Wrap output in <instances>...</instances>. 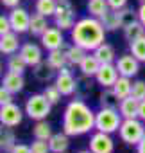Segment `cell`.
Masks as SVG:
<instances>
[{"mask_svg":"<svg viewBox=\"0 0 145 153\" xmlns=\"http://www.w3.org/2000/svg\"><path fill=\"white\" fill-rule=\"evenodd\" d=\"M2 128H4V126H2V124H0V131H2Z\"/></svg>","mask_w":145,"mask_h":153,"instance_id":"51","label":"cell"},{"mask_svg":"<svg viewBox=\"0 0 145 153\" xmlns=\"http://www.w3.org/2000/svg\"><path fill=\"white\" fill-rule=\"evenodd\" d=\"M136 153H145V137L140 140V144L136 146Z\"/></svg>","mask_w":145,"mask_h":153,"instance_id":"47","label":"cell"},{"mask_svg":"<svg viewBox=\"0 0 145 153\" xmlns=\"http://www.w3.org/2000/svg\"><path fill=\"white\" fill-rule=\"evenodd\" d=\"M141 36H145V25H143L140 20H136V22H133L131 25L124 27V38H125L129 43L134 42V40H138V38H141Z\"/></svg>","mask_w":145,"mask_h":153,"instance_id":"29","label":"cell"},{"mask_svg":"<svg viewBox=\"0 0 145 153\" xmlns=\"http://www.w3.org/2000/svg\"><path fill=\"white\" fill-rule=\"evenodd\" d=\"M54 72H56V70H54L47 61H41V63H38L36 67H32L34 79H36V81H40V83H47V81H50L52 78H56Z\"/></svg>","mask_w":145,"mask_h":153,"instance_id":"23","label":"cell"},{"mask_svg":"<svg viewBox=\"0 0 145 153\" xmlns=\"http://www.w3.org/2000/svg\"><path fill=\"white\" fill-rule=\"evenodd\" d=\"M32 153H50V146L48 140H41V139H34V142L31 144Z\"/></svg>","mask_w":145,"mask_h":153,"instance_id":"39","label":"cell"},{"mask_svg":"<svg viewBox=\"0 0 145 153\" xmlns=\"http://www.w3.org/2000/svg\"><path fill=\"white\" fill-rule=\"evenodd\" d=\"M47 63H48L54 70H61L63 67H66V65H68V59H66L64 49L48 51V54H47Z\"/></svg>","mask_w":145,"mask_h":153,"instance_id":"26","label":"cell"},{"mask_svg":"<svg viewBox=\"0 0 145 153\" xmlns=\"http://www.w3.org/2000/svg\"><path fill=\"white\" fill-rule=\"evenodd\" d=\"M99 106L100 108H118L120 106V99L115 94L113 87L111 88H102V92L99 94Z\"/></svg>","mask_w":145,"mask_h":153,"instance_id":"24","label":"cell"},{"mask_svg":"<svg viewBox=\"0 0 145 153\" xmlns=\"http://www.w3.org/2000/svg\"><path fill=\"white\" fill-rule=\"evenodd\" d=\"M56 9H57V0H36V4H34V11L47 18L54 16Z\"/></svg>","mask_w":145,"mask_h":153,"instance_id":"31","label":"cell"},{"mask_svg":"<svg viewBox=\"0 0 145 153\" xmlns=\"http://www.w3.org/2000/svg\"><path fill=\"white\" fill-rule=\"evenodd\" d=\"M2 70H4V68H2V63H0V78H2Z\"/></svg>","mask_w":145,"mask_h":153,"instance_id":"49","label":"cell"},{"mask_svg":"<svg viewBox=\"0 0 145 153\" xmlns=\"http://www.w3.org/2000/svg\"><path fill=\"white\" fill-rule=\"evenodd\" d=\"M64 153H66V151H64Z\"/></svg>","mask_w":145,"mask_h":153,"instance_id":"53","label":"cell"},{"mask_svg":"<svg viewBox=\"0 0 145 153\" xmlns=\"http://www.w3.org/2000/svg\"><path fill=\"white\" fill-rule=\"evenodd\" d=\"M48 27H50V25H48V18H47V16H43V15H40V13H36V11H34V15H31L29 33H31L32 36H41Z\"/></svg>","mask_w":145,"mask_h":153,"instance_id":"20","label":"cell"},{"mask_svg":"<svg viewBox=\"0 0 145 153\" xmlns=\"http://www.w3.org/2000/svg\"><path fill=\"white\" fill-rule=\"evenodd\" d=\"M118 135L122 139V142L129 144V146H138L140 140L145 137V123L138 117L134 119H124L118 130Z\"/></svg>","mask_w":145,"mask_h":153,"instance_id":"5","label":"cell"},{"mask_svg":"<svg viewBox=\"0 0 145 153\" xmlns=\"http://www.w3.org/2000/svg\"><path fill=\"white\" fill-rule=\"evenodd\" d=\"M2 87H6L9 92L13 94H20L23 88H25V79H23V74H18V72H6L2 76Z\"/></svg>","mask_w":145,"mask_h":153,"instance_id":"16","label":"cell"},{"mask_svg":"<svg viewBox=\"0 0 145 153\" xmlns=\"http://www.w3.org/2000/svg\"><path fill=\"white\" fill-rule=\"evenodd\" d=\"M93 54L97 56V59L104 65V63H115L116 61V52H115V49H113V45H109V43H100L95 51H93Z\"/></svg>","mask_w":145,"mask_h":153,"instance_id":"22","label":"cell"},{"mask_svg":"<svg viewBox=\"0 0 145 153\" xmlns=\"http://www.w3.org/2000/svg\"><path fill=\"white\" fill-rule=\"evenodd\" d=\"M79 153H93V151H92V149H90V148H88V149H81V151H79Z\"/></svg>","mask_w":145,"mask_h":153,"instance_id":"48","label":"cell"},{"mask_svg":"<svg viewBox=\"0 0 145 153\" xmlns=\"http://www.w3.org/2000/svg\"><path fill=\"white\" fill-rule=\"evenodd\" d=\"M9 16V22H11V29L18 34H23V33H29V24H31V15L25 7H15L11 9V13L7 15Z\"/></svg>","mask_w":145,"mask_h":153,"instance_id":"10","label":"cell"},{"mask_svg":"<svg viewBox=\"0 0 145 153\" xmlns=\"http://www.w3.org/2000/svg\"><path fill=\"white\" fill-rule=\"evenodd\" d=\"M138 105H140V101L134 99L133 96H129V97L120 101L118 112L122 114L124 119H134V117H138Z\"/></svg>","mask_w":145,"mask_h":153,"instance_id":"21","label":"cell"},{"mask_svg":"<svg viewBox=\"0 0 145 153\" xmlns=\"http://www.w3.org/2000/svg\"><path fill=\"white\" fill-rule=\"evenodd\" d=\"M115 65H116L118 74L125 76V78H134V76H138V72H140V61L131 52L118 56L116 61H115Z\"/></svg>","mask_w":145,"mask_h":153,"instance_id":"12","label":"cell"},{"mask_svg":"<svg viewBox=\"0 0 145 153\" xmlns=\"http://www.w3.org/2000/svg\"><path fill=\"white\" fill-rule=\"evenodd\" d=\"M0 56H2V52H0Z\"/></svg>","mask_w":145,"mask_h":153,"instance_id":"52","label":"cell"},{"mask_svg":"<svg viewBox=\"0 0 145 153\" xmlns=\"http://www.w3.org/2000/svg\"><path fill=\"white\" fill-rule=\"evenodd\" d=\"M20 56L23 58V61L27 63V67H36L38 63L43 61V51L40 45L32 43V42H27V43H22L20 47Z\"/></svg>","mask_w":145,"mask_h":153,"instance_id":"14","label":"cell"},{"mask_svg":"<svg viewBox=\"0 0 145 153\" xmlns=\"http://www.w3.org/2000/svg\"><path fill=\"white\" fill-rule=\"evenodd\" d=\"M11 153H32V149H31V146L18 142V144H16V146L11 149Z\"/></svg>","mask_w":145,"mask_h":153,"instance_id":"43","label":"cell"},{"mask_svg":"<svg viewBox=\"0 0 145 153\" xmlns=\"http://www.w3.org/2000/svg\"><path fill=\"white\" fill-rule=\"evenodd\" d=\"M48 146H50V153H64L70 148V135L64 131L54 133L48 139Z\"/></svg>","mask_w":145,"mask_h":153,"instance_id":"17","label":"cell"},{"mask_svg":"<svg viewBox=\"0 0 145 153\" xmlns=\"http://www.w3.org/2000/svg\"><path fill=\"white\" fill-rule=\"evenodd\" d=\"M43 94H45V97H47V99L52 103V106H54V105H57V103L61 101V96H63L56 85H50V87H47V88L43 90Z\"/></svg>","mask_w":145,"mask_h":153,"instance_id":"37","label":"cell"},{"mask_svg":"<svg viewBox=\"0 0 145 153\" xmlns=\"http://www.w3.org/2000/svg\"><path fill=\"white\" fill-rule=\"evenodd\" d=\"M18 144L16 140V135L13 131V128H6L0 131V151L2 153H11V149Z\"/></svg>","mask_w":145,"mask_h":153,"instance_id":"25","label":"cell"},{"mask_svg":"<svg viewBox=\"0 0 145 153\" xmlns=\"http://www.w3.org/2000/svg\"><path fill=\"white\" fill-rule=\"evenodd\" d=\"M52 18H54L56 27H59L61 31H72V27L77 22L75 9L70 0H57V9H56V15Z\"/></svg>","mask_w":145,"mask_h":153,"instance_id":"6","label":"cell"},{"mask_svg":"<svg viewBox=\"0 0 145 153\" xmlns=\"http://www.w3.org/2000/svg\"><path fill=\"white\" fill-rule=\"evenodd\" d=\"M18 36L20 34L15 31H9L7 34L0 36V52H2V56H11V54H16L20 51L22 42Z\"/></svg>","mask_w":145,"mask_h":153,"instance_id":"15","label":"cell"},{"mask_svg":"<svg viewBox=\"0 0 145 153\" xmlns=\"http://www.w3.org/2000/svg\"><path fill=\"white\" fill-rule=\"evenodd\" d=\"M61 128L70 137L86 135L95 130V112L84 99H72L63 112Z\"/></svg>","mask_w":145,"mask_h":153,"instance_id":"1","label":"cell"},{"mask_svg":"<svg viewBox=\"0 0 145 153\" xmlns=\"http://www.w3.org/2000/svg\"><path fill=\"white\" fill-rule=\"evenodd\" d=\"M106 29L102 22L95 16H84L75 22L70 31V38L75 45L83 47L88 52H93L100 43L106 42Z\"/></svg>","mask_w":145,"mask_h":153,"instance_id":"2","label":"cell"},{"mask_svg":"<svg viewBox=\"0 0 145 153\" xmlns=\"http://www.w3.org/2000/svg\"><path fill=\"white\" fill-rule=\"evenodd\" d=\"M88 148L93 153H113L115 151V140H113L111 133H104V131L95 130V133L90 135Z\"/></svg>","mask_w":145,"mask_h":153,"instance_id":"9","label":"cell"},{"mask_svg":"<svg viewBox=\"0 0 145 153\" xmlns=\"http://www.w3.org/2000/svg\"><path fill=\"white\" fill-rule=\"evenodd\" d=\"M129 52L140 61V63H145V36L134 40L129 43Z\"/></svg>","mask_w":145,"mask_h":153,"instance_id":"34","label":"cell"},{"mask_svg":"<svg viewBox=\"0 0 145 153\" xmlns=\"http://www.w3.org/2000/svg\"><path fill=\"white\" fill-rule=\"evenodd\" d=\"M118 15H120L122 29H124V27H127V25H131L133 22H136V20H138V11L131 9V7H124V9H120V11H118Z\"/></svg>","mask_w":145,"mask_h":153,"instance_id":"36","label":"cell"},{"mask_svg":"<svg viewBox=\"0 0 145 153\" xmlns=\"http://www.w3.org/2000/svg\"><path fill=\"white\" fill-rule=\"evenodd\" d=\"M6 67H7V70H9V72L23 74V72H25V68H27V63L23 61V58L20 56V52H16V54L7 56V63H6Z\"/></svg>","mask_w":145,"mask_h":153,"instance_id":"33","label":"cell"},{"mask_svg":"<svg viewBox=\"0 0 145 153\" xmlns=\"http://www.w3.org/2000/svg\"><path fill=\"white\" fill-rule=\"evenodd\" d=\"M100 22H102L104 29H106V31H109V33H115V31L122 29L120 15H118V11H115V9H109V11L100 18Z\"/></svg>","mask_w":145,"mask_h":153,"instance_id":"28","label":"cell"},{"mask_svg":"<svg viewBox=\"0 0 145 153\" xmlns=\"http://www.w3.org/2000/svg\"><path fill=\"white\" fill-rule=\"evenodd\" d=\"M54 85L59 88V92L63 96H74L75 94L77 78H74V74H72V70H70V65H66L61 70H57L56 78H54Z\"/></svg>","mask_w":145,"mask_h":153,"instance_id":"8","label":"cell"},{"mask_svg":"<svg viewBox=\"0 0 145 153\" xmlns=\"http://www.w3.org/2000/svg\"><path fill=\"white\" fill-rule=\"evenodd\" d=\"M23 115H25V110L20 108L15 101L0 106V124L6 128H15V126L22 124Z\"/></svg>","mask_w":145,"mask_h":153,"instance_id":"7","label":"cell"},{"mask_svg":"<svg viewBox=\"0 0 145 153\" xmlns=\"http://www.w3.org/2000/svg\"><path fill=\"white\" fill-rule=\"evenodd\" d=\"M118 76H120V74H118L115 63H104V65H100L99 72L95 74V81H97V85H100L102 88H111V87L116 83Z\"/></svg>","mask_w":145,"mask_h":153,"instance_id":"13","label":"cell"},{"mask_svg":"<svg viewBox=\"0 0 145 153\" xmlns=\"http://www.w3.org/2000/svg\"><path fill=\"white\" fill-rule=\"evenodd\" d=\"M127 2L129 0H108L109 9H115V11H120L124 7H127Z\"/></svg>","mask_w":145,"mask_h":153,"instance_id":"42","label":"cell"},{"mask_svg":"<svg viewBox=\"0 0 145 153\" xmlns=\"http://www.w3.org/2000/svg\"><path fill=\"white\" fill-rule=\"evenodd\" d=\"M93 90V83H92V78L81 74V78H77V88H75V94H79V99H84L88 94H92Z\"/></svg>","mask_w":145,"mask_h":153,"instance_id":"35","label":"cell"},{"mask_svg":"<svg viewBox=\"0 0 145 153\" xmlns=\"http://www.w3.org/2000/svg\"><path fill=\"white\" fill-rule=\"evenodd\" d=\"M41 47L48 52V51H56V49H64V36L63 31L59 27H48L41 36H40Z\"/></svg>","mask_w":145,"mask_h":153,"instance_id":"11","label":"cell"},{"mask_svg":"<svg viewBox=\"0 0 145 153\" xmlns=\"http://www.w3.org/2000/svg\"><path fill=\"white\" fill-rule=\"evenodd\" d=\"M23 110H25V115L29 119H32V121H43V119L48 117V114L52 110V103L45 97L43 92L41 94H32V96L27 97Z\"/></svg>","mask_w":145,"mask_h":153,"instance_id":"4","label":"cell"},{"mask_svg":"<svg viewBox=\"0 0 145 153\" xmlns=\"http://www.w3.org/2000/svg\"><path fill=\"white\" fill-rule=\"evenodd\" d=\"M32 135H34V139L48 140V139L54 135L50 123H47L45 119H43V121H36V124H34V128H32Z\"/></svg>","mask_w":145,"mask_h":153,"instance_id":"32","label":"cell"},{"mask_svg":"<svg viewBox=\"0 0 145 153\" xmlns=\"http://www.w3.org/2000/svg\"><path fill=\"white\" fill-rule=\"evenodd\" d=\"M13 101H15V94L9 92L6 87H0V106H2V105H9Z\"/></svg>","mask_w":145,"mask_h":153,"instance_id":"40","label":"cell"},{"mask_svg":"<svg viewBox=\"0 0 145 153\" xmlns=\"http://www.w3.org/2000/svg\"><path fill=\"white\" fill-rule=\"evenodd\" d=\"M100 65H102V63L97 59V56H95L93 52H88V54L84 56V59L81 61V65H79V70H81V74L88 76V78H95V74L99 72Z\"/></svg>","mask_w":145,"mask_h":153,"instance_id":"18","label":"cell"},{"mask_svg":"<svg viewBox=\"0 0 145 153\" xmlns=\"http://www.w3.org/2000/svg\"><path fill=\"white\" fill-rule=\"evenodd\" d=\"M138 2H141V4H143V2H145V0H138Z\"/></svg>","mask_w":145,"mask_h":153,"instance_id":"50","label":"cell"},{"mask_svg":"<svg viewBox=\"0 0 145 153\" xmlns=\"http://www.w3.org/2000/svg\"><path fill=\"white\" fill-rule=\"evenodd\" d=\"M113 90H115V94L118 96L120 101L125 99V97H129L131 92H133V81H131V78H125V76H118L116 83L113 85Z\"/></svg>","mask_w":145,"mask_h":153,"instance_id":"27","label":"cell"},{"mask_svg":"<svg viewBox=\"0 0 145 153\" xmlns=\"http://www.w3.org/2000/svg\"><path fill=\"white\" fill-rule=\"evenodd\" d=\"M64 54H66V59H68V65L70 67H79L81 61L84 59V56L88 54V51H84L83 47L72 43L68 47H64Z\"/></svg>","mask_w":145,"mask_h":153,"instance_id":"19","label":"cell"},{"mask_svg":"<svg viewBox=\"0 0 145 153\" xmlns=\"http://www.w3.org/2000/svg\"><path fill=\"white\" fill-rule=\"evenodd\" d=\"M86 9H88L90 16H95V18L100 20L109 11V4H108V0H90Z\"/></svg>","mask_w":145,"mask_h":153,"instance_id":"30","label":"cell"},{"mask_svg":"<svg viewBox=\"0 0 145 153\" xmlns=\"http://www.w3.org/2000/svg\"><path fill=\"white\" fill-rule=\"evenodd\" d=\"M124 117L118 112V108H99L95 112V130L104 131V133H116L120 130Z\"/></svg>","mask_w":145,"mask_h":153,"instance_id":"3","label":"cell"},{"mask_svg":"<svg viewBox=\"0 0 145 153\" xmlns=\"http://www.w3.org/2000/svg\"><path fill=\"white\" fill-rule=\"evenodd\" d=\"M20 2H22V0H0V4H2L4 7H7V9H15V7H18Z\"/></svg>","mask_w":145,"mask_h":153,"instance_id":"44","label":"cell"},{"mask_svg":"<svg viewBox=\"0 0 145 153\" xmlns=\"http://www.w3.org/2000/svg\"><path fill=\"white\" fill-rule=\"evenodd\" d=\"M131 96L138 101H143L145 99V81L143 79H138V81H133V92Z\"/></svg>","mask_w":145,"mask_h":153,"instance_id":"38","label":"cell"},{"mask_svg":"<svg viewBox=\"0 0 145 153\" xmlns=\"http://www.w3.org/2000/svg\"><path fill=\"white\" fill-rule=\"evenodd\" d=\"M138 119H141L145 123V99L140 101V105H138Z\"/></svg>","mask_w":145,"mask_h":153,"instance_id":"45","label":"cell"},{"mask_svg":"<svg viewBox=\"0 0 145 153\" xmlns=\"http://www.w3.org/2000/svg\"><path fill=\"white\" fill-rule=\"evenodd\" d=\"M9 31H13V29H11V22H9V16H7V15H0V36L7 34Z\"/></svg>","mask_w":145,"mask_h":153,"instance_id":"41","label":"cell"},{"mask_svg":"<svg viewBox=\"0 0 145 153\" xmlns=\"http://www.w3.org/2000/svg\"><path fill=\"white\" fill-rule=\"evenodd\" d=\"M138 20L145 25V2L140 4V7H138Z\"/></svg>","mask_w":145,"mask_h":153,"instance_id":"46","label":"cell"}]
</instances>
